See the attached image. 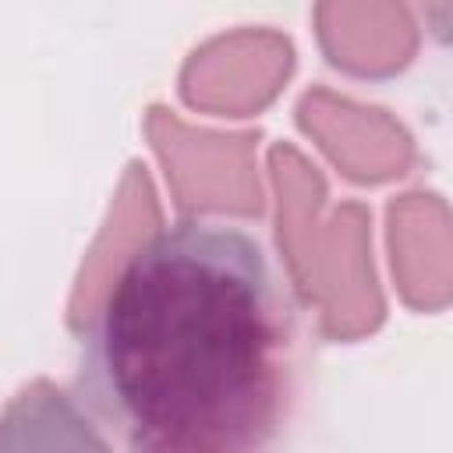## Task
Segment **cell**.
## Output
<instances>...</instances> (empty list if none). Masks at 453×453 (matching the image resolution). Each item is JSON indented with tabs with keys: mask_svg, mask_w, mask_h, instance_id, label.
Wrapping results in <instances>:
<instances>
[{
	"mask_svg": "<svg viewBox=\"0 0 453 453\" xmlns=\"http://www.w3.org/2000/svg\"><path fill=\"white\" fill-rule=\"evenodd\" d=\"M301 393V297L269 237L226 216H184L124 255L71 375L120 453H280Z\"/></svg>",
	"mask_w": 453,
	"mask_h": 453,
	"instance_id": "obj_1",
	"label": "cell"
},
{
	"mask_svg": "<svg viewBox=\"0 0 453 453\" xmlns=\"http://www.w3.org/2000/svg\"><path fill=\"white\" fill-rule=\"evenodd\" d=\"M0 453H110V442L71 393L39 379L0 414Z\"/></svg>",
	"mask_w": 453,
	"mask_h": 453,
	"instance_id": "obj_2",
	"label": "cell"
}]
</instances>
